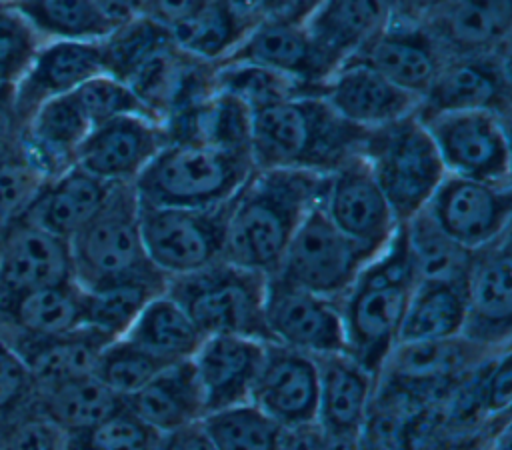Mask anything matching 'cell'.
I'll list each match as a JSON object with an SVG mask.
<instances>
[{"instance_id": "6da1fadb", "label": "cell", "mask_w": 512, "mask_h": 450, "mask_svg": "<svg viewBox=\"0 0 512 450\" xmlns=\"http://www.w3.org/2000/svg\"><path fill=\"white\" fill-rule=\"evenodd\" d=\"M326 174L254 168L228 206L224 260L264 276L276 272L296 228L320 200Z\"/></svg>"}, {"instance_id": "7a4b0ae2", "label": "cell", "mask_w": 512, "mask_h": 450, "mask_svg": "<svg viewBox=\"0 0 512 450\" xmlns=\"http://www.w3.org/2000/svg\"><path fill=\"white\" fill-rule=\"evenodd\" d=\"M366 128L344 120L322 94L296 96L252 112L254 168H288L330 174L362 154Z\"/></svg>"}, {"instance_id": "3957f363", "label": "cell", "mask_w": 512, "mask_h": 450, "mask_svg": "<svg viewBox=\"0 0 512 450\" xmlns=\"http://www.w3.org/2000/svg\"><path fill=\"white\" fill-rule=\"evenodd\" d=\"M416 282L406 232L400 224L338 300L346 352L376 380L398 344L400 324Z\"/></svg>"}, {"instance_id": "277c9868", "label": "cell", "mask_w": 512, "mask_h": 450, "mask_svg": "<svg viewBox=\"0 0 512 450\" xmlns=\"http://www.w3.org/2000/svg\"><path fill=\"white\" fill-rule=\"evenodd\" d=\"M254 162L250 152L168 140L134 180L140 204L214 208L234 198Z\"/></svg>"}, {"instance_id": "5b68a950", "label": "cell", "mask_w": 512, "mask_h": 450, "mask_svg": "<svg viewBox=\"0 0 512 450\" xmlns=\"http://www.w3.org/2000/svg\"><path fill=\"white\" fill-rule=\"evenodd\" d=\"M68 244L74 280L84 290L132 280H168L144 250L134 184H114L100 210Z\"/></svg>"}, {"instance_id": "8992f818", "label": "cell", "mask_w": 512, "mask_h": 450, "mask_svg": "<svg viewBox=\"0 0 512 450\" xmlns=\"http://www.w3.org/2000/svg\"><path fill=\"white\" fill-rule=\"evenodd\" d=\"M266 278L222 258L202 270L168 278L164 292L204 336L234 334L268 342Z\"/></svg>"}, {"instance_id": "52a82bcc", "label": "cell", "mask_w": 512, "mask_h": 450, "mask_svg": "<svg viewBox=\"0 0 512 450\" xmlns=\"http://www.w3.org/2000/svg\"><path fill=\"white\" fill-rule=\"evenodd\" d=\"M398 224L408 222L430 202L446 170L416 114L372 128L362 148Z\"/></svg>"}, {"instance_id": "ba28073f", "label": "cell", "mask_w": 512, "mask_h": 450, "mask_svg": "<svg viewBox=\"0 0 512 450\" xmlns=\"http://www.w3.org/2000/svg\"><path fill=\"white\" fill-rule=\"evenodd\" d=\"M372 256L374 252L332 224L318 200L296 228L276 272L270 276L340 300Z\"/></svg>"}, {"instance_id": "9c48e42d", "label": "cell", "mask_w": 512, "mask_h": 450, "mask_svg": "<svg viewBox=\"0 0 512 450\" xmlns=\"http://www.w3.org/2000/svg\"><path fill=\"white\" fill-rule=\"evenodd\" d=\"M228 206L174 208L140 204V232L150 262L166 276H184L224 258Z\"/></svg>"}, {"instance_id": "30bf717a", "label": "cell", "mask_w": 512, "mask_h": 450, "mask_svg": "<svg viewBox=\"0 0 512 450\" xmlns=\"http://www.w3.org/2000/svg\"><path fill=\"white\" fill-rule=\"evenodd\" d=\"M420 120L446 174L510 184V144L504 116L490 110H458Z\"/></svg>"}, {"instance_id": "8fae6325", "label": "cell", "mask_w": 512, "mask_h": 450, "mask_svg": "<svg viewBox=\"0 0 512 450\" xmlns=\"http://www.w3.org/2000/svg\"><path fill=\"white\" fill-rule=\"evenodd\" d=\"M460 336L494 352L512 348L510 232L472 252L464 278V326Z\"/></svg>"}, {"instance_id": "7c38bea8", "label": "cell", "mask_w": 512, "mask_h": 450, "mask_svg": "<svg viewBox=\"0 0 512 450\" xmlns=\"http://www.w3.org/2000/svg\"><path fill=\"white\" fill-rule=\"evenodd\" d=\"M426 210L442 232L474 252L510 232L512 188L446 174Z\"/></svg>"}, {"instance_id": "4fadbf2b", "label": "cell", "mask_w": 512, "mask_h": 450, "mask_svg": "<svg viewBox=\"0 0 512 450\" xmlns=\"http://www.w3.org/2000/svg\"><path fill=\"white\" fill-rule=\"evenodd\" d=\"M264 324L268 342L310 356L346 352L338 300L272 276L266 278Z\"/></svg>"}, {"instance_id": "5bb4252c", "label": "cell", "mask_w": 512, "mask_h": 450, "mask_svg": "<svg viewBox=\"0 0 512 450\" xmlns=\"http://www.w3.org/2000/svg\"><path fill=\"white\" fill-rule=\"evenodd\" d=\"M320 206L340 232L374 254L400 226L362 154L326 174Z\"/></svg>"}, {"instance_id": "9a60e30c", "label": "cell", "mask_w": 512, "mask_h": 450, "mask_svg": "<svg viewBox=\"0 0 512 450\" xmlns=\"http://www.w3.org/2000/svg\"><path fill=\"white\" fill-rule=\"evenodd\" d=\"M166 142V128L158 120L138 114L118 116L90 128L74 166L108 184H134Z\"/></svg>"}, {"instance_id": "2e32d148", "label": "cell", "mask_w": 512, "mask_h": 450, "mask_svg": "<svg viewBox=\"0 0 512 450\" xmlns=\"http://www.w3.org/2000/svg\"><path fill=\"white\" fill-rule=\"evenodd\" d=\"M496 352L464 336L396 344L380 370L378 382L430 400H442L460 378Z\"/></svg>"}, {"instance_id": "e0dca14e", "label": "cell", "mask_w": 512, "mask_h": 450, "mask_svg": "<svg viewBox=\"0 0 512 450\" xmlns=\"http://www.w3.org/2000/svg\"><path fill=\"white\" fill-rule=\"evenodd\" d=\"M250 402L282 428L316 422V358L274 342H266Z\"/></svg>"}, {"instance_id": "ac0fdd59", "label": "cell", "mask_w": 512, "mask_h": 450, "mask_svg": "<svg viewBox=\"0 0 512 450\" xmlns=\"http://www.w3.org/2000/svg\"><path fill=\"white\" fill-rule=\"evenodd\" d=\"M74 280L70 244L20 218L4 230L0 252V302L18 294Z\"/></svg>"}, {"instance_id": "d6986e66", "label": "cell", "mask_w": 512, "mask_h": 450, "mask_svg": "<svg viewBox=\"0 0 512 450\" xmlns=\"http://www.w3.org/2000/svg\"><path fill=\"white\" fill-rule=\"evenodd\" d=\"M104 72L100 40H48L24 74L14 82V104L26 124L32 112L50 98L74 92Z\"/></svg>"}, {"instance_id": "ffe728a7", "label": "cell", "mask_w": 512, "mask_h": 450, "mask_svg": "<svg viewBox=\"0 0 512 450\" xmlns=\"http://www.w3.org/2000/svg\"><path fill=\"white\" fill-rule=\"evenodd\" d=\"M322 98L348 122L372 130L416 114L420 98L392 84L372 66L348 60L322 84Z\"/></svg>"}, {"instance_id": "44dd1931", "label": "cell", "mask_w": 512, "mask_h": 450, "mask_svg": "<svg viewBox=\"0 0 512 450\" xmlns=\"http://www.w3.org/2000/svg\"><path fill=\"white\" fill-rule=\"evenodd\" d=\"M264 340L218 334L206 336L190 358L206 414L250 402L264 356Z\"/></svg>"}, {"instance_id": "7402d4cb", "label": "cell", "mask_w": 512, "mask_h": 450, "mask_svg": "<svg viewBox=\"0 0 512 450\" xmlns=\"http://www.w3.org/2000/svg\"><path fill=\"white\" fill-rule=\"evenodd\" d=\"M490 110L500 116L508 110V76L504 60L488 54L460 56L442 64L428 92L420 98L416 116L440 112Z\"/></svg>"}, {"instance_id": "603a6c76", "label": "cell", "mask_w": 512, "mask_h": 450, "mask_svg": "<svg viewBox=\"0 0 512 450\" xmlns=\"http://www.w3.org/2000/svg\"><path fill=\"white\" fill-rule=\"evenodd\" d=\"M390 18V0H322L304 28L328 74H332L354 58Z\"/></svg>"}, {"instance_id": "cb8c5ba5", "label": "cell", "mask_w": 512, "mask_h": 450, "mask_svg": "<svg viewBox=\"0 0 512 450\" xmlns=\"http://www.w3.org/2000/svg\"><path fill=\"white\" fill-rule=\"evenodd\" d=\"M350 60L364 62L402 90L422 98L440 66V44L416 24L390 22Z\"/></svg>"}, {"instance_id": "d4e9b609", "label": "cell", "mask_w": 512, "mask_h": 450, "mask_svg": "<svg viewBox=\"0 0 512 450\" xmlns=\"http://www.w3.org/2000/svg\"><path fill=\"white\" fill-rule=\"evenodd\" d=\"M314 358L318 364L316 422L330 434H362L378 380L348 352Z\"/></svg>"}, {"instance_id": "484cf974", "label": "cell", "mask_w": 512, "mask_h": 450, "mask_svg": "<svg viewBox=\"0 0 512 450\" xmlns=\"http://www.w3.org/2000/svg\"><path fill=\"white\" fill-rule=\"evenodd\" d=\"M92 124L84 116L74 92L40 104L24 124L22 152L52 180L76 164V152Z\"/></svg>"}, {"instance_id": "4316f807", "label": "cell", "mask_w": 512, "mask_h": 450, "mask_svg": "<svg viewBox=\"0 0 512 450\" xmlns=\"http://www.w3.org/2000/svg\"><path fill=\"white\" fill-rule=\"evenodd\" d=\"M226 60L252 62L314 88H322L330 76L304 24H284L258 18Z\"/></svg>"}, {"instance_id": "83f0119b", "label": "cell", "mask_w": 512, "mask_h": 450, "mask_svg": "<svg viewBox=\"0 0 512 450\" xmlns=\"http://www.w3.org/2000/svg\"><path fill=\"white\" fill-rule=\"evenodd\" d=\"M124 406L160 436L206 416L204 396L190 360L162 368L134 394L126 396Z\"/></svg>"}, {"instance_id": "f1b7e54d", "label": "cell", "mask_w": 512, "mask_h": 450, "mask_svg": "<svg viewBox=\"0 0 512 450\" xmlns=\"http://www.w3.org/2000/svg\"><path fill=\"white\" fill-rule=\"evenodd\" d=\"M112 186L72 166L44 184L24 218L70 240L100 210Z\"/></svg>"}, {"instance_id": "f546056e", "label": "cell", "mask_w": 512, "mask_h": 450, "mask_svg": "<svg viewBox=\"0 0 512 450\" xmlns=\"http://www.w3.org/2000/svg\"><path fill=\"white\" fill-rule=\"evenodd\" d=\"M4 338L26 362L36 388L92 374L100 350L110 342V338L86 326L46 338Z\"/></svg>"}, {"instance_id": "4dcf8cb0", "label": "cell", "mask_w": 512, "mask_h": 450, "mask_svg": "<svg viewBox=\"0 0 512 450\" xmlns=\"http://www.w3.org/2000/svg\"><path fill=\"white\" fill-rule=\"evenodd\" d=\"M434 38L460 56L488 54L506 44L510 32V0H444L434 10Z\"/></svg>"}, {"instance_id": "1f68e13d", "label": "cell", "mask_w": 512, "mask_h": 450, "mask_svg": "<svg viewBox=\"0 0 512 450\" xmlns=\"http://www.w3.org/2000/svg\"><path fill=\"white\" fill-rule=\"evenodd\" d=\"M0 314L16 336L46 338L82 326V286L76 280L42 286L0 302Z\"/></svg>"}, {"instance_id": "d6a6232c", "label": "cell", "mask_w": 512, "mask_h": 450, "mask_svg": "<svg viewBox=\"0 0 512 450\" xmlns=\"http://www.w3.org/2000/svg\"><path fill=\"white\" fill-rule=\"evenodd\" d=\"M34 410L64 434L98 424L124 406V398L104 386L94 374L36 388Z\"/></svg>"}, {"instance_id": "836d02e7", "label": "cell", "mask_w": 512, "mask_h": 450, "mask_svg": "<svg viewBox=\"0 0 512 450\" xmlns=\"http://www.w3.org/2000/svg\"><path fill=\"white\" fill-rule=\"evenodd\" d=\"M464 282L418 280L408 300L398 344L444 340L462 334Z\"/></svg>"}, {"instance_id": "e575fe53", "label": "cell", "mask_w": 512, "mask_h": 450, "mask_svg": "<svg viewBox=\"0 0 512 450\" xmlns=\"http://www.w3.org/2000/svg\"><path fill=\"white\" fill-rule=\"evenodd\" d=\"M124 336L166 364L190 360L206 338L166 292L144 306Z\"/></svg>"}, {"instance_id": "d590c367", "label": "cell", "mask_w": 512, "mask_h": 450, "mask_svg": "<svg viewBox=\"0 0 512 450\" xmlns=\"http://www.w3.org/2000/svg\"><path fill=\"white\" fill-rule=\"evenodd\" d=\"M258 22V16L242 14L222 2L208 0L194 16L170 28V38L180 52L194 60H226L248 30Z\"/></svg>"}, {"instance_id": "8d00e7d4", "label": "cell", "mask_w": 512, "mask_h": 450, "mask_svg": "<svg viewBox=\"0 0 512 450\" xmlns=\"http://www.w3.org/2000/svg\"><path fill=\"white\" fill-rule=\"evenodd\" d=\"M168 280H132L96 290L82 288V326L114 340L128 332L144 306L166 290Z\"/></svg>"}, {"instance_id": "74e56055", "label": "cell", "mask_w": 512, "mask_h": 450, "mask_svg": "<svg viewBox=\"0 0 512 450\" xmlns=\"http://www.w3.org/2000/svg\"><path fill=\"white\" fill-rule=\"evenodd\" d=\"M402 226L418 280L464 282L472 252L442 232L426 208Z\"/></svg>"}, {"instance_id": "f35d334b", "label": "cell", "mask_w": 512, "mask_h": 450, "mask_svg": "<svg viewBox=\"0 0 512 450\" xmlns=\"http://www.w3.org/2000/svg\"><path fill=\"white\" fill-rule=\"evenodd\" d=\"M48 40H102L114 26L94 0H10Z\"/></svg>"}, {"instance_id": "ab89813d", "label": "cell", "mask_w": 512, "mask_h": 450, "mask_svg": "<svg viewBox=\"0 0 512 450\" xmlns=\"http://www.w3.org/2000/svg\"><path fill=\"white\" fill-rule=\"evenodd\" d=\"M210 84L212 90L234 96L252 112L296 96L322 94V88L308 86L300 80H294L290 76H284L280 72H274L252 62L236 60L222 62V66L210 78Z\"/></svg>"}, {"instance_id": "60d3db41", "label": "cell", "mask_w": 512, "mask_h": 450, "mask_svg": "<svg viewBox=\"0 0 512 450\" xmlns=\"http://www.w3.org/2000/svg\"><path fill=\"white\" fill-rule=\"evenodd\" d=\"M202 426L216 450H278L284 428L252 402L210 412Z\"/></svg>"}, {"instance_id": "b9f144b4", "label": "cell", "mask_w": 512, "mask_h": 450, "mask_svg": "<svg viewBox=\"0 0 512 450\" xmlns=\"http://www.w3.org/2000/svg\"><path fill=\"white\" fill-rule=\"evenodd\" d=\"M170 42V32L146 16L116 26L100 40L104 72L126 82L150 56Z\"/></svg>"}, {"instance_id": "7bdbcfd3", "label": "cell", "mask_w": 512, "mask_h": 450, "mask_svg": "<svg viewBox=\"0 0 512 450\" xmlns=\"http://www.w3.org/2000/svg\"><path fill=\"white\" fill-rule=\"evenodd\" d=\"M166 366L170 364L152 356L126 336H120L100 350L92 374L114 394L126 398Z\"/></svg>"}, {"instance_id": "ee69618b", "label": "cell", "mask_w": 512, "mask_h": 450, "mask_svg": "<svg viewBox=\"0 0 512 450\" xmlns=\"http://www.w3.org/2000/svg\"><path fill=\"white\" fill-rule=\"evenodd\" d=\"M160 434L126 406L98 424L64 434V450H156Z\"/></svg>"}, {"instance_id": "f6af8a7d", "label": "cell", "mask_w": 512, "mask_h": 450, "mask_svg": "<svg viewBox=\"0 0 512 450\" xmlns=\"http://www.w3.org/2000/svg\"><path fill=\"white\" fill-rule=\"evenodd\" d=\"M48 180L28 160L22 146L0 158V228L24 218Z\"/></svg>"}, {"instance_id": "bcb514c9", "label": "cell", "mask_w": 512, "mask_h": 450, "mask_svg": "<svg viewBox=\"0 0 512 450\" xmlns=\"http://www.w3.org/2000/svg\"><path fill=\"white\" fill-rule=\"evenodd\" d=\"M74 96L92 126L102 124L106 120L118 116H150L144 102L136 96V92L122 80L102 72L86 80L74 90Z\"/></svg>"}, {"instance_id": "7dc6e473", "label": "cell", "mask_w": 512, "mask_h": 450, "mask_svg": "<svg viewBox=\"0 0 512 450\" xmlns=\"http://www.w3.org/2000/svg\"><path fill=\"white\" fill-rule=\"evenodd\" d=\"M44 44L34 26L10 0H0V68L12 84L24 74Z\"/></svg>"}, {"instance_id": "c3c4849f", "label": "cell", "mask_w": 512, "mask_h": 450, "mask_svg": "<svg viewBox=\"0 0 512 450\" xmlns=\"http://www.w3.org/2000/svg\"><path fill=\"white\" fill-rule=\"evenodd\" d=\"M0 450H64V432L30 404L0 418Z\"/></svg>"}, {"instance_id": "681fc988", "label": "cell", "mask_w": 512, "mask_h": 450, "mask_svg": "<svg viewBox=\"0 0 512 450\" xmlns=\"http://www.w3.org/2000/svg\"><path fill=\"white\" fill-rule=\"evenodd\" d=\"M36 382L16 352V348L0 332V418L32 404Z\"/></svg>"}, {"instance_id": "f907efd6", "label": "cell", "mask_w": 512, "mask_h": 450, "mask_svg": "<svg viewBox=\"0 0 512 450\" xmlns=\"http://www.w3.org/2000/svg\"><path fill=\"white\" fill-rule=\"evenodd\" d=\"M24 122L14 104V84L0 90V158L16 152L22 144Z\"/></svg>"}, {"instance_id": "816d5d0a", "label": "cell", "mask_w": 512, "mask_h": 450, "mask_svg": "<svg viewBox=\"0 0 512 450\" xmlns=\"http://www.w3.org/2000/svg\"><path fill=\"white\" fill-rule=\"evenodd\" d=\"M208 0H148L144 16L166 30L194 16Z\"/></svg>"}, {"instance_id": "f5cc1de1", "label": "cell", "mask_w": 512, "mask_h": 450, "mask_svg": "<svg viewBox=\"0 0 512 450\" xmlns=\"http://www.w3.org/2000/svg\"><path fill=\"white\" fill-rule=\"evenodd\" d=\"M322 0H260L258 16L284 24H304Z\"/></svg>"}, {"instance_id": "db71d44e", "label": "cell", "mask_w": 512, "mask_h": 450, "mask_svg": "<svg viewBox=\"0 0 512 450\" xmlns=\"http://www.w3.org/2000/svg\"><path fill=\"white\" fill-rule=\"evenodd\" d=\"M156 450H216V446L200 420L170 434H162Z\"/></svg>"}, {"instance_id": "11a10c76", "label": "cell", "mask_w": 512, "mask_h": 450, "mask_svg": "<svg viewBox=\"0 0 512 450\" xmlns=\"http://www.w3.org/2000/svg\"><path fill=\"white\" fill-rule=\"evenodd\" d=\"M278 450H324V430L318 422L284 428Z\"/></svg>"}, {"instance_id": "9f6ffc18", "label": "cell", "mask_w": 512, "mask_h": 450, "mask_svg": "<svg viewBox=\"0 0 512 450\" xmlns=\"http://www.w3.org/2000/svg\"><path fill=\"white\" fill-rule=\"evenodd\" d=\"M94 2L114 28L144 16L146 4H148V0H94Z\"/></svg>"}, {"instance_id": "6f0895ef", "label": "cell", "mask_w": 512, "mask_h": 450, "mask_svg": "<svg viewBox=\"0 0 512 450\" xmlns=\"http://www.w3.org/2000/svg\"><path fill=\"white\" fill-rule=\"evenodd\" d=\"M324 450H362V434L324 432Z\"/></svg>"}, {"instance_id": "680465c9", "label": "cell", "mask_w": 512, "mask_h": 450, "mask_svg": "<svg viewBox=\"0 0 512 450\" xmlns=\"http://www.w3.org/2000/svg\"><path fill=\"white\" fill-rule=\"evenodd\" d=\"M444 0H390L392 8L400 6L408 14H432Z\"/></svg>"}, {"instance_id": "91938a15", "label": "cell", "mask_w": 512, "mask_h": 450, "mask_svg": "<svg viewBox=\"0 0 512 450\" xmlns=\"http://www.w3.org/2000/svg\"><path fill=\"white\" fill-rule=\"evenodd\" d=\"M216 2H222L242 14H250V16H258V2L260 0H216ZM260 18V16H258Z\"/></svg>"}, {"instance_id": "94428289", "label": "cell", "mask_w": 512, "mask_h": 450, "mask_svg": "<svg viewBox=\"0 0 512 450\" xmlns=\"http://www.w3.org/2000/svg\"><path fill=\"white\" fill-rule=\"evenodd\" d=\"M10 84H12V80H10V78H8V74L0 68V90H4V88H6V86H10Z\"/></svg>"}, {"instance_id": "6125c7cd", "label": "cell", "mask_w": 512, "mask_h": 450, "mask_svg": "<svg viewBox=\"0 0 512 450\" xmlns=\"http://www.w3.org/2000/svg\"><path fill=\"white\" fill-rule=\"evenodd\" d=\"M362 450H380V448H376V446H372L370 442H366L364 438H362Z\"/></svg>"}, {"instance_id": "be15d7a7", "label": "cell", "mask_w": 512, "mask_h": 450, "mask_svg": "<svg viewBox=\"0 0 512 450\" xmlns=\"http://www.w3.org/2000/svg\"><path fill=\"white\" fill-rule=\"evenodd\" d=\"M2 240H4V228H0V252H2Z\"/></svg>"}, {"instance_id": "e7e4bbea", "label": "cell", "mask_w": 512, "mask_h": 450, "mask_svg": "<svg viewBox=\"0 0 512 450\" xmlns=\"http://www.w3.org/2000/svg\"><path fill=\"white\" fill-rule=\"evenodd\" d=\"M478 450H482V448H478Z\"/></svg>"}]
</instances>
